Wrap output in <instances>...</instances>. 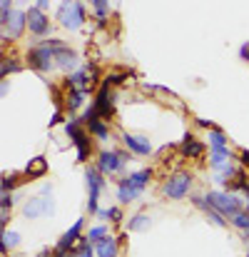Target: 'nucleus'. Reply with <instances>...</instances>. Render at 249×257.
<instances>
[{"instance_id": "f257e3e1", "label": "nucleus", "mask_w": 249, "mask_h": 257, "mask_svg": "<svg viewBox=\"0 0 249 257\" xmlns=\"http://www.w3.org/2000/svg\"><path fill=\"white\" fill-rule=\"evenodd\" d=\"M58 18L60 25L68 30H78L85 23V8L80 0H63V5L58 8Z\"/></svg>"}, {"instance_id": "f03ea898", "label": "nucleus", "mask_w": 249, "mask_h": 257, "mask_svg": "<svg viewBox=\"0 0 249 257\" xmlns=\"http://www.w3.org/2000/svg\"><path fill=\"white\" fill-rule=\"evenodd\" d=\"M207 197V202H209V207H214L217 212H222V215H237L239 210H242V200L239 197H234V195H227V192H209V195H204Z\"/></svg>"}, {"instance_id": "7ed1b4c3", "label": "nucleus", "mask_w": 249, "mask_h": 257, "mask_svg": "<svg viewBox=\"0 0 249 257\" xmlns=\"http://www.w3.org/2000/svg\"><path fill=\"white\" fill-rule=\"evenodd\" d=\"M28 63H30L35 70L48 73V70L55 65V50H53V48H48L45 43H40V45H35V48H30V50H28Z\"/></svg>"}, {"instance_id": "20e7f679", "label": "nucleus", "mask_w": 249, "mask_h": 257, "mask_svg": "<svg viewBox=\"0 0 249 257\" xmlns=\"http://www.w3.org/2000/svg\"><path fill=\"white\" fill-rule=\"evenodd\" d=\"M65 133H68V135H70V140L78 145V160L85 163V160H87V155H90V150H92L87 133L80 127V122H78V120H70V122L65 125Z\"/></svg>"}, {"instance_id": "39448f33", "label": "nucleus", "mask_w": 249, "mask_h": 257, "mask_svg": "<svg viewBox=\"0 0 249 257\" xmlns=\"http://www.w3.org/2000/svg\"><path fill=\"white\" fill-rule=\"evenodd\" d=\"M189 185H192V175L189 172H177L165 182V195L169 200H182L189 192Z\"/></svg>"}, {"instance_id": "423d86ee", "label": "nucleus", "mask_w": 249, "mask_h": 257, "mask_svg": "<svg viewBox=\"0 0 249 257\" xmlns=\"http://www.w3.org/2000/svg\"><path fill=\"white\" fill-rule=\"evenodd\" d=\"M85 177H87V190H90L87 210H90V215H97V195H100V190L105 187V177H102L100 170H92V168H87Z\"/></svg>"}, {"instance_id": "0eeeda50", "label": "nucleus", "mask_w": 249, "mask_h": 257, "mask_svg": "<svg viewBox=\"0 0 249 257\" xmlns=\"http://www.w3.org/2000/svg\"><path fill=\"white\" fill-rule=\"evenodd\" d=\"M130 160V155L127 153H100V160H97V170L102 172V175H112V172H117L125 163Z\"/></svg>"}, {"instance_id": "6e6552de", "label": "nucleus", "mask_w": 249, "mask_h": 257, "mask_svg": "<svg viewBox=\"0 0 249 257\" xmlns=\"http://www.w3.org/2000/svg\"><path fill=\"white\" fill-rule=\"evenodd\" d=\"M23 212H25V217H30V220L43 217V215L53 212V200H50V197H45V192H43L40 197H30V200L25 202Z\"/></svg>"}, {"instance_id": "1a4fd4ad", "label": "nucleus", "mask_w": 249, "mask_h": 257, "mask_svg": "<svg viewBox=\"0 0 249 257\" xmlns=\"http://www.w3.org/2000/svg\"><path fill=\"white\" fill-rule=\"evenodd\" d=\"M25 28H28V13L13 10V15H10L8 25L3 28V30H5V33H3V40H15V38H20Z\"/></svg>"}, {"instance_id": "9d476101", "label": "nucleus", "mask_w": 249, "mask_h": 257, "mask_svg": "<svg viewBox=\"0 0 249 257\" xmlns=\"http://www.w3.org/2000/svg\"><path fill=\"white\" fill-rule=\"evenodd\" d=\"M28 28H30V33H35V35H48V33H50V18H45V13H43L38 5H33V8L28 10Z\"/></svg>"}, {"instance_id": "9b49d317", "label": "nucleus", "mask_w": 249, "mask_h": 257, "mask_svg": "<svg viewBox=\"0 0 249 257\" xmlns=\"http://www.w3.org/2000/svg\"><path fill=\"white\" fill-rule=\"evenodd\" d=\"M95 107H97V112H100L102 120H110V117H112V112H115V100H112V95H110V83H105V85L100 87V92H97V97H95Z\"/></svg>"}, {"instance_id": "f8f14e48", "label": "nucleus", "mask_w": 249, "mask_h": 257, "mask_svg": "<svg viewBox=\"0 0 249 257\" xmlns=\"http://www.w3.org/2000/svg\"><path fill=\"white\" fill-rule=\"evenodd\" d=\"M122 140H125L127 150H130V153H135V155H150V153H152L150 140H147V138H142V135H130V133H125V135H122Z\"/></svg>"}, {"instance_id": "ddd939ff", "label": "nucleus", "mask_w": 249, "mask_h": 257, "mask_svg": "<svg viewBox=\"0 0 249 257\" xmlns=\"http://www.w3.org/2000/svg\"><path fill=\"white\" fill-rule=\"evenodd\" d=\"M80 230H83V220H78L65 235H63V240L58 242V247H55V255H68V250L75 245V240L80 237Z\"/></svg>"}, {"instance_id": "4468645a", "label": "nucleus", "mask_w": 249, "mask_h": 257, "mask_svg": "<svg viewBox=\"0 0 249 257\" xmlns=\"http://www.w3.org/2000/svg\"><path fill=\"white\" fill-rule=\"evenodd\" d=\"M140 192H142V190H137L127 177H122V180H120V187H117V200H120L122 205H127V202L137 200V197H140Z\"/></svg>"}, {"instance_id": "2eb2a0df", "label": "nucleus", "mask_w": 249, "mask_h": 257, "mask_svg": "<svg viewBox=\"0 0 249 257\" xmlns=\"http://www.w3.org/2000/svg\"><path fill=\"white\" fill-rule=\"evenodd\" d=\"M179 153H182V158H199V155L204 153V145L197 143L192 135H187V138L182 140V145H179Z\"/></svg>"}, {"instance_id": "dca6fc26", "label": "nucleus", "mask_w": 249, "mask_h": 257, "mask_svg": "<svg viewBox=\"0 0 249 257\" xmlns=\"http://www.w3.org/2000/svg\"><path fill=\"white\" fill-rule=\"evenodd\" d=\"M90 75H95V68H85V70L73 73V75H70V85L87 92V87H90V83H92V78H90Z\"/></svg>"}, {"instance_id": "f3484780", "label": "nucleus", "mask_w": 249, "mask_h": 257, "mask_svg": "<svg viewBox=\"0 0 249 257\" xmlns=\"http://www.w3.org/2000/svg\"><path fill=\"white\" fill-rule=\"evenodd\" d=\"M75 63H78V55H75L70 48L55 50V65H58V68H63V70H70V68H75Z\"/></svg>"}, {"instance_id": "a211bd4d", "label": "nucleus", "mask_w": 249, "mask_h": 257, "mask_svg": "<svg viewBox=\"0 0 249 257\" xmlns=\"http://www.w3.org/2000/svg\"><path fill=\"white\" fill-rule=\"evenodd\" d=\"M97 257H117V242H115V237H102L100 242H97Z\"/></svg>"}, {"instance_id": "6ab92c4d", "label": "nucleus", "mask_w": 249, "mask_h": 257, "mask_svg": "<svg viewBox=\"0 0 249 257\" xmlns=\"http://www.w3.org/2000/svg\"><path fill=\"white\" fill-rule=\"evenodd\" d=\"M229 158H232V153H229L227 148H222V150H212V155H209V165H212V168H224Z\"/></svg>"}, {"instance_id": "aec40b11", "label": "nucleus", "mask_w": 249, "mask_h": 257, "mask_svg": "<svg viewBox=\"0 0 249 257\" xmlns=\"http://www.w3.org/2000/svg\"><path fill=\"white\" fill-rule=\"evenodd\" d=\"M28 175L30 177H40V175H45L48 172V163H45V158H35L33 163H28Z\"/></svg>"}, {"instance_id": "412c9836", "label": "nucleus", "mask_w": 249, "mask_h": 257, "mask_svg": "<svg viewBox=\"0 0 249 257\" xmlns=\"http://www.w3.org/2000/svg\"><path fill=\"white\" fill-rule=\"evenodd\" d=\"M150 177H152V170H140V172H132L127 180H130L137 190H145V185L150 182Z\"/></svg>"}, {"instance_id": "4be33fe9", "label": "nucleus", "mask_w": 249, "mask_h": 257, "mask_svg": "<svg viewBox=\"0 0 249 257\" xmlns=\"http://www.w3.org/2000/svg\"><path fill=\"white\" fill-rule=\"evenodd\" d=\"M209 145H212V150H222V148H227V138H224V133H222V130H209Z\"/></svg>"}, {"instance_id": "5701e85b", "label": "nucleus", "mask_w": 249, "mask_h": 257, "mask_svg": "<svg viewBox=\"0 0 249 257\" xmlns=\"http://www.w3.org/2000/svg\"><path fill=\"white\" fill-rule=\"evenodd\" d=\"M83 100H85V90L73 87V90H70V95H68V107H70V110H78V107L83 105Z\"/></svg>"}, {"instance_id": "b1692460", "label": "nucleus", "mask_w": 249, "mask_h": 257, "mask_svg": "<svg viewBox=\"0 0 249 257\" xmlns=\"http://www.w3.org/2000/svg\"><path fill=\"white\" fill-rule=\"evenodd\" d=\"M87 127H90V135H95V138H100V140H107V138H110V133H107V125H105V122H100V120L90 122Z\"/></svg>"}, {"instance_id": "393cba45", "label": "nucleus", "mask_w": 249, "mask_h": 257, "mask_svg": "<svg viewBox=\"0 0 249 257\" xmlns=\"http://www.w3.org/2000/svg\"><path fill=\"white\" fill-rule=\"evenodd\" d=\"M232 225L239 230H249V210H239L237 215H232Z\"/></svg>"}, {"instance_id": "a878e982", "label": "nucleus", "mask_w": 249, "mask_h": 257, "mask_svg": "<svg viewBox=\"0 0 249 257\" xmlns=\"http://www.w3.org/2000/svg\"><path fill=\"white\" fill-rule=\"evenodd\" d=\"M97 252L92 250V245H90V240L87 237H83L80 240V245H78V252H75V257H95Z\"/></svg>"}, {"instance_id": "bb28decb", "label": "nucleus", "mask_w": 249, "mask_h": 257, "mask_svg": "<svg viewBox=\"0 0 249 257\" xmlns=\"http://www.w3.org/2000/svg\"><path fill=\"white\" fill-rule=\"evenodd\" d=\"M10 15H13V10H10V0H0V25H3V28L8 25Z\"/></svg>"}, {"instance_id": "cd10ccee", "label": "nucleus", "mask_w": 249, "mask_h": 257, "mask_svg": "<svg viewBox=\"0 0 249 257\" xmlns=\"http://www.w3.org/2000/svg\"><path fill=\"white\" fill-rule=\"evenodd\" d=\"M150 225V217L147 215H135V220L130 222V230H145Z\"/></svg>"}, {"instance_id": "c85d7f7f", "label": "nucleus", "mask_w": 249, "mask_h": 257, "mask_svg": "<svg viewBox=\"0 0 249 257\" xmlns=\"http://www.w3.org/2000/svg\"><path fill=\"white\" fill-rule=\"evenodd\" d=\"M18 245V235L15 232H3V252H8V247Z\"/></svg>"}, {"instance_id": "c756f323", "label": "nucleus", "mask_w": 249, "mask_h": 257, "mask_svg": "<svg viewBox=\"0 0 249 257\" xmlns=\"http://www.w3.org/2000/svg\"><path fill=\"white\" fill-rule=\"evenodd\" d=\"M20 70V63H15V60H3V78H8V73H18Z\"/></svg>"}, {"instance_id": "7c9ffc66", "label": "nucleus", "mask_w": 249, "mask_h": 257, "mask_svg": "<svg viewBox=\"0 0 249 257\" xmlns=\"http://www.w3.org/2000/svg\"><path fill=\"white\" fill-rule=\"evenodd\" d=\"M207 215H209V220H212L217 227H224V225H227V220L222 217V212H217L214 207H209V210H207Z\"/></svg>"}, {"instance_id": "2f4dec72", "label": "nucleus", "mask_w": 249, "mask_h": 257, "mask_svg": "<svg viewBox=\"0 0 249 257\" xmlns=\"http://www.w3.org/2000/svg\"><path fill=\"white\" fill-rule=\"evenodd\" d=\"M107 0H92V5H95V10H97V18L105 23V18H107V5H105Z\"/></svg>"}, {"instance_id": "473e14b6", "label": "nucleus", "mask_w": 249, "mask_h": 257, "mask_svg": "<svg viewBox=\"0 0 249 257\" xmlns=\"http://www.w3.org/2000/svg\"><path fill=\"white\" fill-rule=\"evenodd\" d=\"M102 237H105V227H102V225H100V227H92V230H90V235H87V240H90V242H100Z\"/></svg>"}, {"instance_id": "72a5a7b5", "label": "nucleus", "mask_w": 249, "mask_h": 257, "mask_svg": "<svg viewBox=\"0 0 249 257\" xmlns=\"http://www.w3.org/2000/svg\"><path fill=\"white\" fill-rule=\"evenodd\" d=\"M15 182H18V175H5V177H3V192L13 190V187H15Z\"/></svg>"}, {"instance_id": "f704fd0d", "label": "nucleus", "mask_w": 249, "mask_h": 257, "mask_svg": "<svg viewBox=\"0 0 249 257\" xmlns=\"http://www.w3.org/2000/svg\"><path fill=\"white\" fill-rule=\"evenodd\" d=\"M0 205H3V210H8V207L13 205V195H8V192H3V200H0Z\"/></svg>"}, {"instance_id": "c9c22d12", "label": "nucleus", "mask_w": 249, "mask_h": 257, "mask_svg": "<svg viewBox=\"0 0 249 257\" xmlns=\"http://www.w3.org/2000/svg\"><path fill=\"white\" fill-rule=\"evenodd\" d=\"M107 220H115V222H117V220H120V207H110V210H107Z\"/></svg>"}, {"instance_id": "e433bc0d", "label": "nucleus", "mask_w": 249, "mask_h": 257, "mask_svg": "<svg viewBox=\"0 0 249 257\" xmlns=\"http://www.w3.org/2000/svg\"><path fill=\"white\" fill-rule=\"evenodd\" d=\"M239 160H242V165H249V150H242V153H239Z\"/></svg>"}, {"instance_id": "4c0bfd02", "label": "nucleus", "mask_w": 249, "mask_h": 257, "mask_svg": "<svg viewBox=\"0 0 249 257\" xmlns=\"http://www.w3.org/2000/svg\"><path fill=\"white\" fill-rule=\"evenodd\" d=\"M242 58H244V60H249V45H244V48H242Z\"/></svg>"}, {"instance_id": "58836bf2", "label": "nucleus", "mask_w": 249, "mask_h": 257, "mask_svg": "<svg viewBox=\"0 0 249 257\" xmlns=\"http://www.w3.org/2000/svg\"><path fill=\"white\" fill-rule=\"evenodd\" d=\"M48 3H50V0H38V8L43 10V8H48Z\"/></svg>"}, {"instance_id": "ea45409f", "label": "nucleus", "mask_w": 249, "mask_h": 257, "mask_svg": "<svg viewBox=\"0 0 249 257\" xmlns=\"http://www.w3.org/2000/svg\"><path fill=\"white\" fill-rule=\"evenodd\" d=\"M38 257H53V255H50V252H48V250H45V252H43V255H38Z\"/></svg>"}, {"instance_id": "a19ab883", "label": "nucleus", "mask_w": 249, "mask_h": 257, "mask_svg": "<svg viewBox=\"0 0 249 257\" xmlns=\"http://www.w3.org/2000/svg\"><path fill=\"white\" fill-rule=\"evenodd\" d=\"M58 257H73V255H58Z\"/></svg>"}]
</instances>
